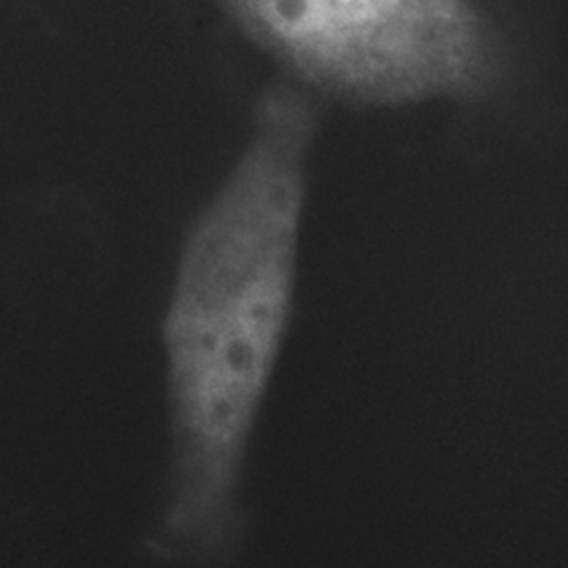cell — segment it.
Segmentation results:
<instances>
[{"label": "cell", "instance_id": "6da1fadb", "mask_svg": "<svg viewBox=\"0 0 568 568\" xmlns=\"http://www.w3.org/2000/svg\"><path fill=\"white\" fill-rule=\"evenodd\" d=\"M315 95L293 82L262 91L251 135L191 222L164 302V550L195 564L231 559L246 532L244 473L288 337Z\"/></svg>", "mask_w": 568, "mask_h": 568}, {"label": "cell", "instance_id": "7a4b0ae2", "mask_svg": "<svg viewBox=\"0 0 568 568\" xmlns=\"http://www.w3.org/2000/svg\"><path fill=\"white\" fill-rule=\"evenodd\" d=\"M220 4L297 87L348 106L490 104L517 82V49L484 0Z\"/></svg>", "mask_w": 568, "mask_h": 568}]
</instances>
